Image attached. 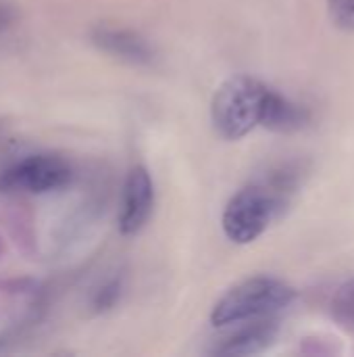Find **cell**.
Instances as JSON below:
<instances>
[{
  "label": "cell",
  "mask_w": 354,
  "mask_h": 357,
  "mask_svg": "<svg viewBox=\"0 0 354 357\" xmlns=\"http://www.w3.org/2000/svg\"><path fill=\"white\" fill-rule=\"evenodd\" d=\"M307 174L309 165L303 159H288L269 165L225 205L221 220L225 236L236 245H248L265 234V230L286 213Z\"/></svg>",
  "instance_id": "6da1fadb"
},
{
  "label": "cell",
  "mask_w": 354,
  "mask_h": 357,
  "mask_svg": "<svg viewBox=\"0 0 354 357\" xmlns=\"http://www.w3.org/2000/svg\"><path fill=\"white\" fill-rule=\"evenodd\" d=\"M296 299V291L273 276H252L232 287L213 307L211 322L217 328L269 318L286 310Z\"/></svg>",
  "instance_id": "7a4b0ae2"
},
{
  "label": "cell",
  "mask_w": 354,
  "mask_h": 357,
  "mask_svg": "<svg viewBox=\"0 0 354 357\" xmlns=\"http://www.w3.org/2000/svg\"><path fill=\"white\" fill-rule=\"evenodd\" d=\"M269 86L252 75L225 79L211 102V119L217 134L225 140H240L261 126Z\"/></svg>",
  "instance_id": "3957f363"
},
{
  "label": "cell",
  "mask_w": 354,
  "mask_h": 357,
  "mask_svg": "<svg viewBox=\"0 0 354 357\" xmlns=\"http://www.w3.org/2000/svg\"><path fill=\"white\" fill-rule=\"evenodd\" d=\"M73 165L65 157L54 153H35L0 172V190L48 195L67 188L73 182Z\"/></svg>",
  "instance_id": "277c9868"
},
{
  "label": "cell",
  "mask_w": 354,
  "mask_h": 357,
  "mask_svg": "<svg viewBox=\"0 0 354 357\" xmlns=\"http://www.w3.org/2000/svg\"><path fill=\"white\" fill-rule=\"evenodd\" d=\"M154 211V182L144 165H134L125 176L119 205V232L136 236L150 222Z\"/></svg>",
  "instance_id": "5b68a950"
},
{
  "label": "cell",
  "mask_w": 354,
  "mask_h": 357,
  "mask_svg": "<svg viewBox=\"0 0 354 357\" xmlns=\"http://www.w3.org/2000/svg\"><path fill=\"white\" fill-rule=\"evenodd\" d=\"M90 42L100 52L134 67H152L156 63V50L148 38L129 27L98 23L90 29Z\"/></svg>",
  "instance_id": "8992f818"
},
{
  "label": "cell",
  "mask_w": 354,
  "mask_h": 357,
  "mask_svg": "<svg viewBox=\"0 0 354 357\" xmlns=\"http://www.w3.org/2000/svg\"><path fill=\"white\" fill-rule=\"evenodd\" d=\"M246 326L236 331L234 335H230L227 339H223L221 343L215 345L213 354L215 356H257L267 351L277 335H280V324L269 316V318H259V320H250L244 322Z\"/></svg>",
  "instance_id": "52a82bcc"
},
{
  "label": "cell",
  "mask_w": 354,
  "mask_h": 357,
  "mask_svg": "<svg viewBox=\"0 0 354 357\" xmlns=\"http://www.w3.org/2000/svg\"><path fill=\"white\" fill-rule=\"evenodd\" d=\"M311 123V111L288 98L286 94L269 88L267 100H265V109H263V117H261V126L271 130V132H282V134H292L298 130H305Z\"/></svg>",
  "instance_id": "ba28073f"
},
{
  "label": "cell",
  "mask_w": 354,
  "mask_h": 357,
  "mask_svg": "<svg viewBox=\"0 0 354 357\" xmlns=\"http://www.w3.org/2000/svg\"><path fill=\"white\" fill-rule=\"evenodd\" d=\"M123 293H125V276L117 272L94 289V293L90 297V312L106 314V312L115 310L117 303L121 301Z\"/></svg>",
  "instance_id": "9c48e42d"
},
{
  "label": "cell",
  "mask_w": 354,
  "mask_h": 357,
  "mask_svg": "<svg viewBox=\"0 0 354 357\" xmlns=\"http://www.w3.org/2000/svg\"><path fill=\"white\" fill-rule=\"evenodd\" d=\"M332 318L346 331L354 335V278L344 282L332 297L330 305Z\"/></svg>",
  "instance_id": "30bf717a"
},
{
  "label": "cell",
  "mask_w": 354,
  "mask_h": 357,
  "mask_svg": "<svg viewBox=\"0 0 354 357\" xmlns=\"http://www.w3.org/2000/svg\"><path fill=\"white\" fill-rule=\"evenodd\" d=\"M332 21L340 29L354 31V0H325Z\"/></svg>",
  "instance_id": "8fae6325"
},
{
  "label": "cell",
  "mask_w": 354,
  "mask_h": 357,
  "mask_svg": "<svg viewBox=\"0 0 354 357\" xmlns=\"http://www.w3.org/2000/svg\"><path fill=\"white\" fill-rule=\"evenodd\" d=\"M19 21V8L13 0H0V36H6Z\"/></svg>",
  "instance_id": "7c38bea8"
},
{
  "label": "cell",
  "mask_w": 354,
  "mask_h": 357,
  "mask_svg": "<svg viewBox=\"0 0 354 357\" xmlns=\"http://www.w3.org/2000/svg\"><path fill=\"white\" fill-rule=\"evenodd\" d=\"M2 130H4V128H2V123H0V136H2Z\"/></svg>",
  "instance_id": "4fadbf2b"
}]
</instances>
